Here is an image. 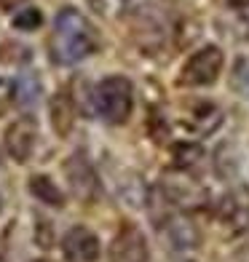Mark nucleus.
I'll use <instances>...</instances> for the list:
<instances>
[{"instance_id":"nucleus-1","label":"nucleus","mask_w":249,"mask_h":262,"mask_svg":"<svg viewBox=\"0 0 249 262\" xmlns=\"http://www.w3.org/2000/svg\"><path fill=\"white\" fill-rule=\"evenodd\" d=\"M99 49V32L78 8L65 6L56 11L51 32L46 38V54L56 67H75Z\"/></svg>"},{"instance_id":"nucleus-2","label":"nucleus","mask_w":249,"mask_h":262,"mask_svg":"<svg viewBox=\"0 0 249 262\" xmlns=\"http://www.w3.org/2000/svg\"><path fill=\"white\" fill-rule=\"evenodd\" d=\"M94 115L102 118L108 126H123L134 110V86L126 75L102 78L91 91Z\"/></svg>"},{"instance_id":"nucleus-3","label":"nucleus","mask_w":249,"mask_h":262,"mask_svg":"<svg viewBox=\"0 0 249 262\" xmlns=\"http://www.w3.org/2000/svg\"><path fill=\"white\" fill-rule=\"evenodd\" d=\"M222 64H225V54L220 46H204L198 49L188 62L182 64L180 70V86H188V89H204V86H212L220 73H222Z\"/></svg>"},{"instance_id":"nucleus-4","label":"nucleus","mask_w":249,"mask_h":262,"mask_svg":"<svg viewBox=\"0 0 249 262\" xmlns=\"http://www.w3.org/2000/svg\"><path fill=\"white\" fill-rule=\"evenodd\" d=\"M65 180L70 195L80 204H91L99 193V177L94 171V166L89 163V156L83 150H75L73 156L65 161Z\"/></svg>"},{"instance_id":"nucleus-5","label":"nucleus","mask_w":249,"mask_h":262,"mask_svg":"<svg viewBox=\"0 0 249 262\" xmlns=\"http://www.w3.org/2000/svg\"><path fill=\"white\" fill-rule=\"evenodd\" d=\"M3 145L16 163H27L38 150V121L32 115H22L14 123H8L3 134Z\"/></svg>"},{"instance_id":"nucleus-6","label":"nucleus","mask_w":249,"mask_h":262,"mask_svg":"<svg viewBox=\"0 0 249 262\" xmlns=\"http://www.w3.org/2000/svg\"><path fill=\"white\" fill-rule=\"evenodd\" d=\"M110 262H150V246L148 238L137 225L123 222L118 233L113 235L110 249H108Z\"/></svg>"},{"instance_id":"nucleus-7","label":"nucleus","mask_w":249,"mask_h":262,"mask_svg":"<svg viewBox=\"0 0 249 262\" xmlns=\"http://www.w3.org/2000/svg\"><path fill=\"white\" fill-rule=\"evenodd\" d=\"M62 254L65 262H97L102 254V244L94 230L86 225H73L62 238Z\"/></svg>"},{"instance_id":"nucleus-8","label":"nucleus","mask_w":249,"mask_h":262,"mask_svg":"<svg viewBox=\"0 0 249 262\" xmlns=\"http://www.w3.org/2000/svg\"><path fill=\"white\" fill-rule=\"evenodd\" d=\"M217 220L228 225L231 233H241L249 228V187L239 185L228 190L217 201Z\"/></svg>"},{"instance_id":"nucleus-9","label":"nucleus","mask_w":249,"mask_h":262,"mask_svg":"<svg viewBox=\"0 0 249 262\" xmlns=\"http://www.w3.org/2000/svg\"><path fill=\"white\" fill-rule=\"evenodd\" d=\"M161 235L166 238V244H169L172 249H177V252L196 249L198 241H201V233L196 228V222L191 217H185L182 211H174L161 222Z\"/></svg>"},{"instance_id":"nucleus-10","label":"nucleus","mask_w":249,"mask_h":262,"mask_svg":"<svg viewBox=\"0 0 249 262\" xmlns=\"http://www.w3.org/2000/svg\"><path fill=\"white\" fill-rule=\"evenodd\" d=\"M75 118H78V104L75 97L70 89H59L54 97L49 99V121L56 137H70V131L75 126Z\"/></svg>"},{"instance_id":"nucleus-11","label":"nucleus","mask_w":249,"mask_h":262,"mask_svg":"<svg viewBox=\"0 0 249 262\" xmlns=\"http://www.w3.org/2000/svg\"><path fill=\"white\" fill-rule=\"evenodd\" d=\"M185 123H188V128H191L193 134L206 137L222 123V113H220V107H215L212 102H201V104L193 107L191 121H185Z\"/></svg>"},{"instance_id":"nucleus-12","label":"nucleus","mask_w":249,"mask_h":262,"mask_svg":"<svg viewBox=\"0 0 249 262\" xmlns=\"http://www.w3.org/2000/svg\"><path fill=\"white\" fill-rule=\"evenodd\" d=\"M30 193L40 201L46 206H54V209H62L65 206V190L59 187L49 174H35L30 177Z\"/></svg>"},{"instance_id":"nucleus-13","label":"nucleus","mask_w":249,"mask_h":262,"mask_svg":"<svg viewBox=\"0 0 249 262\" xmlns=\"http://www.w3.org/2000/svg\"><path fill=\"white\" fill-rule=\"evenodd\" d=\"M32 59L30 46H22L19 40H3L0 43V64H14L22 67Z\"/></svg>"},{"instance_id":"nucleus-14","label":"nucleus","mask_w":249,"mask_h":262,"mask_svg":"<svg viewBox=\"0 0 249 262\" xmlns=\"http://www.w3.org/2000/svg\"><path fill=\"white\" fill-rule=\"evenodd\" d=\"M231 89L249 99V56H239L231 70Z\"/></svg>"},{"instance_id":"nucleus-15","label":"nucleus","mask_w":249,"mask_h":262,"mask_svg":"<svg viewBox=\"0 0 249 262\" xmlns=\"http://www.w3.org/2000/svg\"><path fill=\"white\" fill-rule=\"evenodd\" d=\"M11 25H14V30H22V32H35L40 30L43 25V14L38 8H22L19 14H14V19H11Z\"/></svg>"},{"instance_id":"nucleus-16","label":"nucleus","mask_w":249,"mask_h":262,"mask_svg":"<svg viewBox=\"0 0 249 262\" xmlns=\"http://www.w3.org/2000/svg\"><path fill=\"white\" fill-rule=\"evenodd\" d=\"M14 104H19L16 80H11V78H0V115H6Z\"/></svg>"},{"instance_id":"nucleus-17","label":"nucleus","mask_w":249,"mask_h":262,"mask_svg":"<svg viewBox=\"0 0 249 262\" xmlns=\"http://www.w3.org/2000/svg\"><path fill=\"white\" fill-rule=\"evenodd\" d=\"M201 158V147L198 145H191V142H182V145L174 147V161L180 169H191V166Z\"/></svg>"},{"instance_id":"nucleus-18","label":"nucleus","mask_w":249,"mask_h":262,"mask_svg":"<svg viewBox=\"0 0 249 262\" xmlns=\"http://www.w3.org/2000/svg\"><path fill=\"white\" fill-rule=\"evenodd\" d=\"M16 94H19V104H32L35 97L40 94L38 80H35L32 75H22V78L16 80Z\"/></svg>"},{"instance_id":"nucleus-19","label":"nucleus","mask_w":249,"mask_h":262,"mask_svg":"<svg viewBox=\"0 0 249 262\" xmlns=\"http://www.w3.org/2000/svg\"><path fill=\"white\" fill-rule=\"evenodd\" d=\"M30 0H0V8L6 11V14H19L22 8H27Z\"/></svg>"},{"instance_id":"nucleus-20","label":"nucleus","mask_w":249,"mask_h":262,"mask_svg":"<svg viewBox=\"0 0 249 262\" xmlns=\"http://www.w3.org/2000/svg\"><path fill=\"white\" fill-rule=\"evenodd\" d=\"M89 6H91V8H97V11H102V14H105V8H108V0H89Z\"/></svg>"},{"instance_id":"nucleus-21","label":"nucleus","mask_w":249,"mask_h":262,"mask_svg":"<svg viewBox=\"0 0 249 262\" xmlns=\"http://www.w3.org/2000/svg\"><path fill=\"white\" fill-rule=\"evenodd\" d=\"M225 3H231V6H241V3H249V0H225Z\"/></svg>"},{"instance_id":"nucleus-22","label":"nucleus","mask_w":249,"mask_h":262,"mask_svg":"<svg viewBox=\"0 0 249 262\" xmlns=\"http://www.w3.org/2000/svg\"><path fill=\"white\" fill-rule=\"evenodd\" d=\"M0 214H3V195H0Z\"/></svg>"},{"instance_id":"nucleus-23","label":"nucleus","mask_w":249,"mask_h":262,"mask_svg":"<svg viewBox=\"0 0 249 262\" xmlns=\"http://www.w3.org/2000/svg\"><path fill=\"white\" fill-rule=\"evenodd\" d=\"M32 262H51V259H32Z\"/></svg>"}]
</instances>
